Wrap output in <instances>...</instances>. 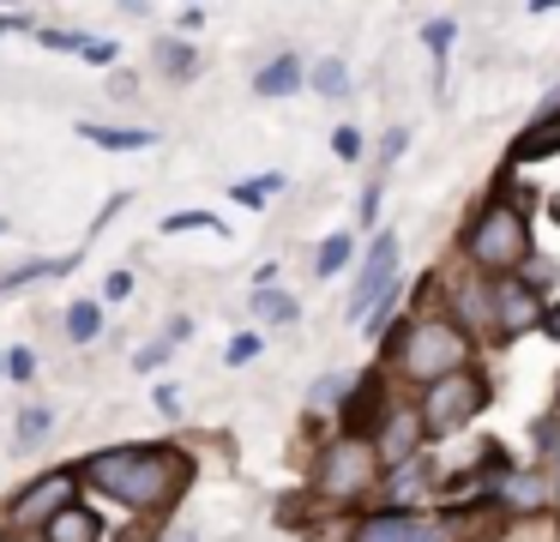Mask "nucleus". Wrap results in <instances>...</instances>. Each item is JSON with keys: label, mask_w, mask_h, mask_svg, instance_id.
Segmentation results:
<instances>
[{"label": "nucleus", "mask_w": 560, "mask_h": 542, "mask_svg": "<svg viewBox=\"0 0 560 542\" xmlns=\"http://www.w3.org/2000/svg\"><path fill=\"white\" fill-rule=\"evenodd\" d=\"M254 313H259V320H271V325H290V320H295V301L283 296V289L259 284V289H254Z\"/></svg>", "instance_id": "a211bd4d"}, {"label": "nucleus", "mask_w": 560, "mask_h": 542, "mask_svg": "<svg viewBox=\"0 0 560 542\" xmlns=\"http://www.w3.org/2000/svg\"><path fill=\"white\" fill-rule=\"evenodd\" d=\"M410 530H416L410 512H380V518H368V524H362V537H355V542H410Z\"/></svg>", "instance_id": "dca6fc26"}, {"label": "nucleus", "mask_w": 560, "mask_h": 542, "mask_svg": "<svg viewBox=\"0 0 560 542\" xmlns=\"http://www.w3.org/2000/svg\"><path fill=\"white\" fill-rule=\"evenodd\" d=\"M464 253H470V265H482V272H512V265L530 260V217L512 199H488L482 211L470 217V229H464Z\"/></svg>", "instance_id": "f03ea898"}, {"label": "nucleus", "mask_w": 560, "mask_h": 542, "mask_svg": "<svg viewBox=\"0 0 560 542\" xmlns=\"http://www.w3.org/2000/svg\"><path fill=\"white\" fill-rule=\"evenodd\" d=\"M416 446H422V422H416V410H398V416L380 422V440H374L380 464H410Z\"/></svg>", "instance_id": "1a4fd4ad"}, {"label": "nucleus", "mask_w": 560, "mask_h": 542, "mask_svg": "<svg viewBox=\"0 0 560 542\" xmlns=\"http://www.w3.org/2000/svg\"><path fill=\"white\" fill-rule=\"evenodd\" d=\"M542 325V301H536V284H494V332L518 337Z\"/></svg>", "instance_id": "6e6552de"}, {"label": "nucleus", "mask_w": 560, "mask_h": 542, "mask_svg": "<svg viewBox=\"0 0 560 542\" xmlns=\"http://www.w3.org/2000/svg\"><path fill=\"white\" fill-rule=\"evenodd\" d=\"M79 476L73 470H55V476H37L25 494H13V524H49L61 506H73Z\"/></svg>", "instance_id": "0eeeda50"}, {"label": "nucleus", "mask_w": 560, "mask_h": 542, "mask_svg": "<svg viewBox=\"0 0 560 542\" xmlns=\"http://www.w3.org/2000/svg\"><path fill=\"white\" fill-rule=\"evenodd\" d=\"M350 392V373H326V380L314 385V404H331V397H343Z\"/></svg>", "instance_id": "c85d7f7f"}, {"label": "nucleus", "mask_w": 560, "mask_h": 542, "mask_svg": "<svg viewBox=\"0 0 560 542\" xmlns=\"http://www.w3.org/2000/svg\"><path fill=\"white\" fill-rule=\"evenodd\" d=\"M452 308H458L464 325H482V332H494V284H464L452 289ZM452 320V325H458Z\"/></svg>", "instance_id": "9b49d317"}, {"label": "nucleus", "mask_w": 560, "mask_h": 542, "mask_svg": "<svg viewBox=\"0 0 560 542\" xmlns=\"http://www.w3.org/2000/svg\"><path fill=\"white\" fill-rule=\"evenodd\" d=\"M555 151H560V115H548L512 145V163H536V157H555Z\"/></svg>", "instance_id": "4468645a"}, {"label": "nucleus", "mask_w": 560, "mask_h": 542, "mask_svg": "<svg viewBox=\"0 0 560 542\" xmlns=\"http://www.w3.org/2000/svg\"><path fill=\"white\" fill-rule=\"evenodd\" d=\"M350 247H355V241H350V235H331V241H326V247H319V260H314V272H319V277H331V272H343V260H350Z\"/></svg>", "instance_id": "4be33fe9"}, {"label": "nucleus", "mask_w": 560, "mask_h": 542, "mask_svg": "<svg viewBox=\"0 0 560 542\" xmlns=\"http://www.w3.org/2000/svg\"><path fill=\"white\" fill-rule=\"evenodd\" d=\"M158 67L175 72V79H187V72H194V48L187 43H158Z\"/></svg>", "instance_id": "5701e85b"}, {"label": "nucleus", "mask_w": 560, "mask_h": 542, "mask_svg": "<svg viewBox=\"0 0 560 542\" xmlns=\"http://www.w3.org/2000/svg\"><path fill=\"white\" fill-rule=\"evenodd\" d=\"M79 132H85L91 145H103V151H151V145H158L151 127H103V120H85Z\"/></svg>", "instance_id": "f8f14e48"}, {"label": "nucleus", "mask_w": 560, "mask_h": 542, "mask_svg": "<svg viewBox=\"0 0 560 542\" xmlns=\"http://www.w3.org/2000/svg\"><path fill=\"white\" fill-rule=\"evenodd\" d=\"M542 446H548V464H555V470H542V476H555V488H560V428H548Z\"/></svg>", "instance_id": "473e14b6"}, {"label": "nucleus", "mask_w": 560, "mask_h": 542, "mask_svg": "<svg viewBox=\"0 0 560 542\" xmlns=\"http://www.w3.org/2000/svg\"><path fill=\"white\" fill-rule=\"evenodd\" d=\"M25 542H43V537H25Z\"/></svg>", "instance_id": "58836bf2"}, {"label": "nucleus", "mask_w": 560, "mask_h": 542, "mask_svg": "<svg viewBox=\"0 0 560 542\" xmlns=\"http://www.w3.org/2000/svg\"><path fill=\"white\" fill-rule=\"evenodd\" d=\"M0 235H7V217H0Z\"/></svg>", "instance_id": "4c0bfd02"}, {"label": "nucleus", "mask_w": 560, "mask_h": 542, "mask_svg": "<svg viewBox=\"0 0 560 542\" xmlns=\"http://www.w3.org/2000/svg\"><path fill=\"white\" fill-rule=\"evenodd\" d=\"M7 373H13L19 385H25L31 373H37V356H31V349H13V356H7Z\"/></svg>", "instance_id": "c756f323"}, {"label": "nucleus", "mask_w": 560, "mask_h": 542, "mask_svg": "<svg viewBox=\"0 0 560 542\" xmlns=\"http://www.w3.org/2000/svg\"><path fill=\"white\" fill-rule=\"evenodd\" d=\"M500 494H506V506L536 512V506L548 500V482H542V470H506V476H500Z\"/></svg>", "instance_id": "ddd939ff"}, {"label": "nucleus", "mask_w": 560, "mask_h": 542, "mask_svg": "<svg viewBox=\"0 0 560 542\" xmlns=\"http://www.w3.org/2000/svg\"><path fill=\"white\" fill-rule=\"evenodd\" d=\"M254 356H259V337H254V332L235 337V344H230V361H235V368H242V361H254Z\"/></svg>", "instance_id": "2f4dec72"}, {"label": "nucleus", "mask_w": 560, "mask_h": 542, "mask_svg": "<svg viewBox=\"0 0 560 542\" xmlns=\"http://www.w3.org/2000/svg\"><path fill=\"white\" fill-rule=\"evenodd\" d=\"M331 151H338L343 163H355V157H362V132H355V127H338V132H331Z\"/></svg>", "instance_id": "cd10ccee"}, {"label": "nucleus", "mask_w": 560, "mask_h": 542, "mask_svg": "<svg viewBox=\"0 0 560 542\" xmlns=\"http://www.w3.org/2000/svg\"><path fill=\"white\" fill-rule=\"evenodd\" d=\"M127 296H133V277H127V272L103 277V301H127Z\"/></svg>", "instance_id": "7c9ffc66"}, {"label": "nucleus", "mask_w": 560, "mask_h": 542, "mask_svg": "<svg viewBox=\"0 0 560 542\" xmlns=\"http://www.w3.org/2000/svg\"><path fill=\"white\" fill-rule=\"evenodd\" d=\"M97 332H103V308L97 301H73V308H67V337H73V344H91Z\"/></svg>", "instance_id": "f3484780"}, {"label": "nucleus", "mask_w": 560, "mask_h": 542, "mask_svg": "<svg viewBox=\"0 0 560 542\" xmlns=\"http://www.w3.org/2000/svg\"><path fill=\"white\" fill-rule=\"evenodd\" d=\"M79 55H85L91 67H115V60H121V43H109V36H79Z\"/></svg>", "instance_id": "b1692460"}, {"label": "nucleus", "mask_w": 560, "mask_h": 542, "mask_svg": "<svg viewBox=\"0 0 560 542\" xmlns=\"http://www.w3.org/2000/svg\"><path fill=\"white\" fill-rule=\"evenodd\" d=\"M85 476L97 482L103 494H115L121 506L151 512V506H163V500L182 494V482L194 476V464H187L182 452H170V446H115V452L91 458Z\"/></svg>", "instance_id": "f257e3e1"}, {"label": "nucleus", "mask_w": 560, "mask_h": 542, "mask_svg": "<svg viewBox=\"0 0 560 542\" xmlns=\"http://www.w3.org/2000/svg\"><path fill=\"white\" fill-rule=\"evenodd\" d=\"M374 404H380V385L368 380V385H362V397H350V410H343V416H350V428H368V416H374Z\"/></svg>", "instance_id": "a878e982"}, {"label": "nucleus", "mask_w": 560, "mask_h": 542, "mask_svg": "<svg viewBox=\"0 0 560 542\" xmlns=\"http://www.w3.org/2000/svg\"><path fill=\"white\" fill-rule=\"evenodd\" d=\"M482 404H488L482 373L458 368V373H446V380H434V385L422 392V410H416V422H422V434H458Z\"/></svg>", "instance_id": "39448f33"}, {"label": "nucleus", "mask_w": 560, "mask_h": 542, "mask_svg": "<svg viewBox=\"0 0 560 542\" xmlns=\"http://www.w3.org/2000/svg\"><path fill=\"white\" fill-rule=\"evenodd\" d=\"M49 428H55V416H49V410H25V416H19L13 446H19V452H31V446H43V440H49Z\"/></svg>", "instance_id": "aec40b11"}, {"label": "nucleus", "mask_w": 560, "mask_h": 542, "mask_svg": "<svg viewBox=\"0 0 560 542\" xmlns=\"http://www.w3.org/2000/svg\"><path fill=\"white\" fill-rule=\"evenodd\" d=\"M410 542H446V537H440V524H422V518H416V530H410Z\"/></svg>", "instance_id": "f704fd0d"}, {"label": "nucleus", "mask_w": 560, "mask_h": 542, "mask_svg": "<svg viewBox=\"0 0 560 542\" xmlns=\"http://www.w3.org/2000/svg\"><path fill=\"white\" fill-rule=\"evenodd\" d=\"M163 229H170V235L175 229H211V235H223V223L211 211H175V217H163Z\"/></svg>", "instance_id": "393cba45"}, {"label": "nucleus", "mask_w": 560, "mask_h": 542, "mask_svg": "<svg viewBox=\"0 0 560 542\" xmlns=\"http://www.w3.org/2000/svg\"><path fill=\"white\" fill-rule=\"evenodd\" d=\"M314 91H319V96H350V67L326 55V60L314 67Z\"/></svg>", "instance_id": "412c9836"}, {"label": "nucleus", "mask_w": 560, "mask_h": 542, "mask_svg": "<svg viewBox=\"0 0 560 542\" xmlns=\"http://www.w3.org/2000/svg\"><path fill=\"white\" fill-rule=\"evenodd\" d=\"M404 373L422 385L446 380V373H458L464 361H470V337H464V325L452 320H416L410 332H404V349H398Z\"/></svg>", "instance_id": "7ed1b4c3"}, {"label": "nucleus", "mask_w": 560, "mask_h": 542, "mask_svg": "<svg viewBox=\"0 0 560 542\" xmlns=\"http://www.w3.org/2000/svg\"><path fill=\"white\" fill-rule=\"evenodd\" d=\"M170 542H199V537H194V530H175V537H170Z\"/></svg>", "instance_id": "e433bc0d"}, {"label": "nucleus", "mask_w": 560, "mask_h": 542, "mask_svg": "<svg viewBox=\"0 0 560 542\" xmlns=\"http://www.w3.org/2000/svg\"><path fill=\"white\" fill-rule=\"evenodd\" d=\"M295 84H302V60H295V55H278L271 67H259L254 91H259V96H290Z\"/></svg>", "instance_id": "2eb2a0df"}, {"label": "nucleus", "mask_w": 560, "mask_h": 542, "mask_svg": "<svg viewBox=\"0 0 560 542\" xmlns=\"http://www.w3.org/2000/svg\"><path fill=\"white\" fill-rule=\"evenodd\" d=\"M422 43H428V55H434V60H446V48H452V19H434V24L422 31Z\"/></svg>", "instance_id": "bb28decb"}, {"label": "nucleus", "mask_w": 560, "mask_h": 542, "mask_svg": "<svg viewBox=\"0 0 560 542\" xmlns=\"http://www.w3.org/2000/svg\"><path fill=\"white\" fill-rule=\"evenodd\" d=\"M103 537V518L91 506H61V512L43 524V542H97Z\"/></svg>", "instance_id": "9d476101"}, {"label": "nucleus", "mask_w": 560, "mask_h": 542, "mask_svg": "<svg viewBox=\"0 0 560 542\" xmlns=\"http://www.w3.org/2000/svg\"><path fill=\"white\" fill-rule=\"evenodd\" d=\"M374 482H380V458H374V440H368V434H338L314 464V488L326 494V500H355V494H368Z\"/></svg>", "instance_id": "20e7f679"}, {"label": "nucleus", "mask_w": 560, "mask_h": 542, "mask_svg": "<svg viewBox=\"0 0 560 542\" xmlns=\"http://www.w3.org/2000/svg\"><path fill=\"white\" fill-rule=\"evenodd\" d=\"M542 332L560 344V301H555V308H542Z\"/></svg>", "instance_id": "c9c22d12"}, {"label": "nucleus", "mask_w": 560, "mask_h": 542, "mask_svg": "<svg viewBox=\"0 0 560 542\" xmlns=\"http://www.w3.org/2000/svg\"><path fill=\"white\" fill-rule=\"evenodd\" d=\"M392 284H398V235H374V247H368L362 272H355L350 320H362V313H374V301L386 296Z\"/></svg>", "instance_id": "423d86ee"}, {"label": "nucleus", "mask_w": 560, "mask_h": 542, "mask_svg": "<svg viewBox=\"0 0 560 542\" xmlns=\"http://www.w3.org/2000/svg\"><path fill=\"white\" fill-rule=\"evenodd\" d=\"M404 145H410V132H386V145H380V163H392V157H404Z\"/></svg>", "instance_id": "72a5a7b5"}, {"label": "nucleus", "mask_w": 560, "mask_h": 542, "mask_svg": "<svg viewBox=\"0 0 560 542\" xmlns=\"http://www.w3.org/2000/svg\"><path fill=\"white\" fill-rule=\"evenodd\" d=\"M283 187V175H247V181H235V205H247V211H259V205H271V193Z\"/></svg>", "instance_id": "6ab92c4d"}]
</instances>
